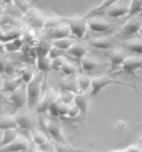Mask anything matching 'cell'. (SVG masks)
Masks as SVG:
<instances>
[{
	"label": "cell",
	"mask_w": 142,
	"mask_h": 152,
	"mask_svg": "<svg viewBox=\"0 0 142 152\" xmlns=\"http://www.w3.org/2000/svg\"><path fill=\"white\" fill-rule=\"evenodd\" d=\"M47 79V75L44 72H37L28 83H26V107L31 109L37 108V105L42 98V87L43 82Z\"/></svg>",
	"instance_id": "cell-1"
},
{
	"label": "cell",
	"mask_w": 142,
	"mask_h": 152,
	"mask_svg": "<svg viewBox=\"0 0 142 152\" xmlns=\"http://www.w3.org/2000/svg\"><path fill=\"white\" fill-rule=\"evenodd\" d=\"M39 124H40V127H42V130H44V132L47 133V136L50 137L52 141L59 142V144L69 145L68 144V141H66V138H65V136H63L61 124H59L57 120H54L52 116H50V118L40 116Z\"/></svg>",
	"instance_id": "cell-2"
},
{
	"label": "cell",
	"mask_w": 142,
	"mask_h": 152,
	"mask_svg": "<svg viewBox=\"0 0 142 152\" xmlns=\"http://www.w3.org/2000/svg\"><path fill=\"white\" fill-rule=\"evenodd\" d=\"M111 84H122V86H128V87L137 90L134 84L131 83H126V82H122V80L114 79L113 75L108 76V75H102V76H94L91 79V86H90V96L91 97H97L99 93L102 91L103 88H106L108 86Z\"/></svg>",
	"instance_id": "cell-3"
},
{
	"label": "cell",
	"mask_w": 142,
	"mask_h": 152,
	"mask_svg": "<svg viewBox=\"0 0 142 152\" xmlns=\"http://www.w3.org/2000/svg\"><path fill=\"white\" fill-rule=\"evenodd\" d=\"M71 29V35L75 39H83L88 31V24H87V15H75L69 18H62Z\"/></svg>",
	"instance_id": "cell-4"
},
{
	"label": "cell",
	"mask_w": 142,
	"mask_h": 152,
	"mask_svg": "<svg viewBox=\"0 0 142 152\" xmlns=\"http://www.w3.org/2000/svg\"><path fill=\"white\" fill-rule=\"evenodd\" d=\"M141 26H142V18H137V15L130 17V20H127L126 24L123 25L122 28H120V31L116 33V37H117V40H120V42L131 39V37H134L137 33H139Z\"/></svg>",
	"instance_id": "cell-5"
},
{
	"label": "cell",
	"mask_w": 142,
	"mask_h": 152,
	"mask_svg": "<svg viewBox=\"0 0 142 152\" xmlns=\"http://www.w3.org/2000/svg\"><path fill=\"white\" fill-rule=\"evenodd\" d=\"M127 50L124 47H119V46H113V47L105 50V56L108 57V60L111 62V68H109V72H116L120 65L123 64V61L126 60V57L128 56L127 54Z\"/></svg>",
	"instance_id": "cell-6"
},
{
	"label": "cell",
	"mask_w": 142,
	"mask_h": 152,
	"mask_svg": "<svg viewBox=\"0 0 142 152\" xmlns=\"http://www.w3.org/2000/svg\"><path fill=\"white\" fill-rule=\"evenodd\" d=\"M17 120V126L20 130H32L35 127L36 119L33 115V109L25 107V108L18 109V112L14 113Z\"/></svg>",
	"instance_id": "cell-7"
},
{
	"label": "cell",
	"mask_w": 142,
	"mask_h": 152,
	"mask_svg": "<svg viewBox=\"0 0 142 152\" xmlns=\"http://www.w3.org/2000/svg\"><path fill=\"white\" fill-rule=\"evenodd\" d=\"M88 21V29L91 32L94 33H109V32H113L114 29V25H112L111 21L105 20L102 15H92V17H87Z\"/></svg>",
	"instance_id": "cell-8"
},
{
	"label": "cell",
	"mask_w": 142,
	"mask_h": 152,
	"mask_svg": "<svg viewBox=\"0 0 142 152\" xmlns=\"http://www.w3.org/2000/svg\"><path fill=\"white\" fill-rule=\"evenodd\" d=\"M142 68V56H127L126 60L123 61L120 68L114 73H127V75L135 76V72Z\"/></svg>",
	"instance_id": "cell-9"
},
{
	"label": "cell",
	"mask_w": 142,
	"mask_h": 152,
	"mask_svg": "<svg viewBox=\"0 0 142 152\" xmlns=\"http://www.w3.org/2000/svg\"><path fill=\"white\" fill-rule=\"evenodd\" d=\"M117 42V37L116 35H106V36H101V37H92V39H88L87 43L90 47L98 48V50H108V48L113 47Z\"/></svg>",
	"instance_id": "cell-10"
},
{
	"label": "cell",
	"mask_w": 142,
	"mask_h": 152,
	"mask_svg": "<svg viewBox=\"0 0 142 152\" xmlns=\"http://www.w3.org/2000/svg\"><path fill=\"white\" fill-rule=\"evenodd\" d=\"M128 11H130L128 3H127V1H123V0H119V1H116L114 4H112L103 14H105L108 18L116 20V18H122V17L128 15Z\"/></svg>",
	"instance_id": "cell-11"
},
{
	"label": "cell",
	"mask_w": 142,
	"mask_h": 152,
	"mask_svg": "<svg viewBox=\"0 0 142 152\" xmlns=\"http://www.w3.org/2000/svg\"><path fill=\"white\" fill-rule=\"evenodd\" d=\"M7 102H10L17 111L21 108H25L26 107V88L21 86V87L15 88L14 91H11L10 97L7 98Z\"/></svg>",
	"instance_id": "cell-12"
},
{
	"label": "cell",
	"mask_w": 142,
	"mask_h": 152,
	"mask_svg": "<svg viewBox=\"0 0 142 152\" xmlns=\"http://www.w3.org/2000/svg\"><path fill=\"white\" fill-rule=\"evenodd\" d=\"M46 37L48 40H54V39H59V37H66V36H71V29L68 26V24L65 21H61L55 26L52 28H48L46 29Z\"/></svg>",
	"instance_id": "cell-13"
},
{
	"label": "cell",
	"mask_w": 142,
	"mask_h": 152,
	"mask_svg": "<svg viewBox=\"0 0 142 152\" xmlns=\"http://www.w3.org/2000/svg\"><path fill=\"white\" fill-rule=\"evenodd\" d=\"M31 142L32 140L29 137L20 133V136L17 137L15 140L10 142V144H7L6 147H3L1 149H6V151H29V149H32Z\"/></svg>",
	"instance_id": "cell-14"
},
{
	"label": "cell",
	"mask_w": 142,
	"mask_h": 152,
	"mask_svg": "<svg viewBox=\"0 0 142 152\" xmlns=\"http://www.w3.org/2000/svg\"><path fill=\"white\" fill-rule=\"evenodd\" d=\"M90 100H91L90 93H88V94H87V91L75 93V97H73V104L79 108L80 115L83 116V118L87 115V109H88V105H90Z\"/></svg>",
	"instance_id": "cell-15"
},
{
	"label": "cell",
	"mask_w": 142,
	"mask_h": 152,
	"mask_svg": "<svg viewBox=\"0 0 142 152\" xmlns=\"http://www.w3.org/2000/svg\"><path fill=\"white\" fill-rule=\"evenodd\" d=\"M25 18L33 28H44V22H46V17L36 8L29 7L25 11Z\"/></svg>",
	"instance_id": "cell-16"
},
{
	"label": "cell",
	"mask_w": 142,
	"mask_h": 152,
	"mask_svg": "<svg viewBox=\"0 0 142 152\" xmlns=\"http://www.w3.org/2000/svg\"><path fill=\"white\" fill-rule=\"evenodd\" d=\"M57 98H58V94L54 93L52 90H48V91L44 94V97L40 98V102H39V105H37V112L39 113L48 112V108L55 102Z\"/></svg>",
	"instance_id": "cell-17"
},
{
	"label": "cell",
	"mask_w": 142,
	"mask_h": 152,
	"mask_svg": "<svg viewBox=\"0 0 142 152\" xmlns=\"http://www.w3.org/2000/svg\"><path fill=\"white\" fill-rule=\"evenodd\" d=\"M88 43L87 42H76L72 44L71 47L68 48V54L71 57H73V58H76V60H80L82 57H84L88 53Z\"/></svg>",
	"instance_id": "cell-18"
},
{
	"label": "cell",
	"mask_w": 142,
	"mask_h": 152,
	"mask_svg": "<svg viewBox=\"0 0 142 152\" xmlns=\"http://www.w3.org/2000/svg\"><path fill=\"white\" fill-rule=\"evenodd\" d=\"M1 90L3 91H6V93H11V91H14L15 88H18V87H21L22 84H25L24 82H22V79H21L20 76L17 75V76H10V77H6V79H3L1 80Z\"/></svg>",
	"instance_id": "cell-19"
},
{
	"label": "cell",
	"mask_w": 142,
	"mask_h": 152,
	"mask_svg": "<svg viewBox=\"0 0 142 152\" xmlns=\"http://www.w3.org/2000/svg\"><path fill=\"white\" fill-rule=\"evenodd\" d=\"M122 46L126 48L128 53H133V54H137V56H142V37H131V39L123 40Z\"/></svg>",
	"instance_id": "cell-20"
},
{
	"label": "cell",
	"mask_w": 142,
	"mask_h": 152,
	"mask_svg": "<svg viewBox=\"0 0 142 152\" xmlns=\"http://www.w3.org/2000/svg\"><path fill=\"white\" fill-rule=\"evenodd\" d=\"M18 136H20V129L18 127L4 129L3 133H1V140H0V149L10 142H12Z\"/></svg>",
	"instance_id": "cell-21"
},
{
	"label": "cell",
	"mask_w": 142,
	"mask_h": 152,
	"mask_svg": "<svg viewBox=\"0 0 142 152\" xmlns=\"http://www.w3.org/2000/svg\"><path fill=\"white\" fill-rule=\"evenodd\" d=\"M79 61H80V68L83 69V71H86V72H92L99 65L98 60H97L94 56H90L88 53H87L84 57H82Z\"/></svg>",
	"instance_id": "cell-22"
},
{
	"label": "cell",
	"mask_w": 142,
	"mask_h": 152,
	"mask_svg": "<svg viewBox=\"0 0 142 152\" xmlns=\"http://www.w3.org/2000/svg\"><path fill=\"white\" fill-rule=\"evenodd\" d=\"M36 69L47 73L51 69V58L47 56H36Z\"/></svg>",
	"instance_id": "cell-23"
},
{
	"label": "cell",
	"mask_w": 142,
	"mask_h": 152,
	"mask_svg": "<svg viewBox=\"0 0 142 152\" xmlns=\"http://www.w3.org/2000/svg\"><path fill=\"white\" fill-rule=\"evenodd\" d=\"M116 1H119V0H102V3L98 4L97 7H94L91 11H88V14H87V17H92V15H102L103 12L106 11L108 8L111 7L112 4H114Z\"/></svg>",
	"instance_id": "cell-24"
},
{
	"label": "cell",
	"mask_w": 142,
	"mask_h": 152,
	"mask_svg": "<svg viewBox=\"0 0 142 152\" xmlns=\"http://www.w3.org/2000/svg\"><path fill=\"white\" fill-rule=\"evenodd\" d=\"M31 138H32V142H35L36 145H40L43 144V142H46V141H48V138L50 137L47 136V133L44 132V130H42V129H32L31 130Z\"/></svg>",
	"instance_id": "cell-25"
},
{
	"label": "cell",
	"mask_w": 142,
	"mask_h": 152,
	"mask_svg": "<svg viewBox=\"0 0 142 152\" xmlns=\"http://www.w3.org/2000/svg\"><path fill=\"white\" fill-rule=\"evenodd\" d=\"M17 75L20 76L21 79H22V82L26 84L29 80L36 75V72H35V69L32 68V66H29V65H22V66H20V69L17 71Z\"/></svg>",
	"instance_id": "cell-26"
},
{
	"label": "cell",
	"mask_w": 142,
	"mask_h": 152,
	"mask_svg": "<svg viewBox=\"0 0 142 152\" xmlns=\"http://www.w3.org/2000/svg\"><path fill=\"white\" fill-rule=\"evenodd\" d=\"M59 72L63 73V75H66V76L77 75V72H79V65L76 64V62H73V61L66 60L65 62H63L62 66H61Z\"/></svg>",
	"instance_id": "cell-27"
},
{
	"label": "cell",
	"mask_w": 142,
	"mask_h": 152,
	"mask_svg": "<svg viewBox=\"0 0 142 152\" xmlns=\"http://www.w3.org/2000/svg\"><path fill=\"white\" fill-rule=\"evenodd\" d=\"M52 46H55V47L61 48L63 51H68V48L71 47L72 44L75 43V37L73 36H66V37H59V39H54L51 40Z\"/></svg>",
	"instance_id": "cell-28"
},
{
	"label": "cell",
	"mask_w": 142,
	"mask_h": 152,
	"mask_svg": "<svg viewBox=\"0 0 142 152\" xmlns=\"http://www.w3.org/2000/svg\"><path fill=\"white\" fill-rule=\"evenodd\" d=\"M10 127H18L17 126V120L14 115H1L0 116V130L3 132L4 129Z\"/></svg>",
	"instance_id": "cell-29"
},
{
	"label": "cell",
	"mask_w": 142,
	"mask_h": 152,
	"mask_svg": "<svg viewBox=\"0 0 142 152\" xmlns=\"http://www.w3.org/2000/svg\"><path fill=\"white\" fill-rule=\"evenodd\" d=\"M91 79L88 75H77L76 77V82H77V87H79V91H90V86H91Z\"/></svg>",
	"instance_id": "cell-30"
},
{
	"label": "cell",
	"mask_w": 142,
	"mask_h": 152,
	"mask_svg": "<svg viewBox=\"0 0 142 152\" xmlns=\"http://www.w3.org/2000/svg\"><path fill=\"white\" fill-rule=\"evenodd\" d=\"M4 46H6V51L7 53H15L22 48L24 42H22V39H20V37H15V39L8 40V42H4Z\"/></svg>",
	"instance_id": "cell-31"
},
{
	"label": "cell",
	"mask_w": 142,
	"mask_h": 152,
	"mask_svg": "<svg viewBox=\"0 0 142 152\" xmlns=\"http://www.w3.org/2000/svg\"><path fill=\"white\" fill-rule=\"evenodd\" d=\"M130 11H128V17L138 15L142 12V0H131L130 1Z\"/></svg>",
	"instance_id": "cell-32"
},
{
	"label": "cell",
	"mask_w": 142,
	"mask_h": 152,
	"mask_svg": "<svg viewBox=\"0 0 142 152\" xmlns=\"http://www.w3.org/2000/svg\"><path fill=\"white\" fill-rule=\"evenodd\" d=\"M59 97V101H62V102H65V104H72L73 102V97H75V94L71 91V90H61L58 94Z\"/></svg>",
	"instance_id": "cell-33"
},
{
	"label": "cell",
	"mask_w": 142,
	"mask_h": 152,
	"mask_svg": "<svg viewBox=\"0 0 142 152\" xmlns=\"http://www.w3.org/2000/svg\"><path fill=\"white\" fill-rule=\"evenodd\" d=\"M61 56H65V51L63 50H61V48L55 47V46H51L50 47V50H48V57L50 58H57V57H61Z\"/></svg>",
	"instance_id": "cell-34"
},
{
	"label": "cell",
	"mask_w": 142,
	"mask_h": 152,
	"mask_svg": "<svg viewBox=\"0 0 142 152\" xmlns=\"http://www.w3.org/2000/svg\"><path fill=\"white\" fill-rule=\"evenodd\" d=\"M6 64H7V60L1 58V54H0V73L4 75V71H6Z\"/></svg>",
	"instance_id": "cell-35"
},
{
	"label": "cell",
	"mask_w": 142,
	"mask_h": 152,
	"mask_svg": "<svg viewBox=\"0 0 142 152\" xmlns=\"http://www.w3.org/2000/svg\"><path fill=\"white\" fill-rule=\"evenodd\" d=\"M142 147H139V145H130V147H127V148H124L123 151H141Z\"/></svg>",
	"instance_id": "cell-36"
},
{
	"label": "cell",
	"mask_w": 142,
	"mask_h": 152,
	"mask_svg": "<svg viewBox=\"0 0 142 152\" xmlns=\"http://www.w3.org/2000/svg\"><path fill=\"white\" fill-rule=\"evenodd\" d=\"M6 46H4V42H1V40H0V54H1V56H3V54H6Z\"/></svg>",
	"instance_id": "cell-37"
},
{
	"label": "cell",
	"mask_w": 142,
	"mask_h": 152,
	"mask_svg": "<svg viewBox=\"0 0 142 152\" xmlns=\"http://www.w3.org/2000/svg\"><path fill=\"white\" fill-rule=\"evenodd\" d=\"M0 100L7 101V98H6V97H4V94H3V90H1V87H0Z\"/></svg>",
	"instance_id": "cell-38"
},
{
	"label": "cell",
	"mask_w": 142,
	"mask_h": 152,
	"mask_svg": "<svg viewBox=\"0 0 142 152\" xmlns=\"http://www.w3.org/2000/svg\"><path fill=\"white\" fill-rule=\"evenodd\" d=\"M1 1H3L4 4H11L12 1H14V0H1Z\"/></svg>",
	"instance_id": "cell-39"
},
{
	"label": "cell",
	"mask_w": 142,
	"mask_h": 152,
	"mask_svg": "<svg viewBox=\"0 0 142 152\" xmlns=\"http://www.w3.org/2000/svg\"><path fill=\"white\" fill-rule=\"evenodd\" d=\"M123 1H127V3H130V1H131V0H123Z\"/></svg>",
	"instance_id": "cell-40"
},
{
	"label": "cell",
	"mask_w": 142,
	"mask_h": 152,
	"mask_svg": "<svg viewBox=\"0 0 142 152\" xmlns=\"http://www.w3.org/2000/svg\"><path fill=\"white\" fill-rule=\"evenodd\" d=\"M37 1H40V0H33V3H37Z\"/></svg>",
	"instance_id": "cell-41"
},
{
	"label": "cell",
	"mask_w": 142,
	"mask_h": 152,
	"mask_svg": "<svg viewBox=\"0 0 142 152\" xmlns=\"http://www.w3.org/2000/svg\"><path fill=\"white\" fill-rule=\"evenodd\" d=\"M139 33H141V36H142V26H141V31H139Z\"/></svg>",
	"instance_id": "cell-42"
},
{
	"label": "cell",
	"mask_w": 142,
	"mask_h": 152,
	"mask_svg": "<svg viewBox=\"0 0 142 152\" xmlns=\"http://www.w3.org/2000/svg\"><path fill=\"white\" fill-rule=\"evenodd\" d=\"M0 83H1V73H0Z\"/></svg>",
	"instance_id": "cell-43"
},
{
	"label": "cell",
	"mask_w": 142,
	"mask_h": 152,
	"mask_svg": "<svg viewBox=\"0 0 142 152\" xmlns=\"http://www.w3.org/2000/svg\"><path fill=\"white\" fill-rule=\"evenodd\" d=\"M0 112H1V109H0Z\"/></svg>",
	"instance_id": "cell-44"
}]
</instances>
